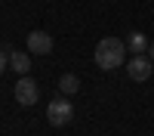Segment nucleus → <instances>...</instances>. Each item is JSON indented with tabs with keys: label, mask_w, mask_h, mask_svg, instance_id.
I'll return each mask as SVG.
<instances>
[{
	"label": "nucleus",
	"mask_w": 154,
	"mask_h": 136,
	"mask_svg": "<svg viewBox=\"0 0 154 136\" xmlns=\"http://www.w3.org/2000/svg\"><path fill=\"white\" fill-rule=\"evenodd\" d=\"M126 40H120V37H102L99 46H96V65L102 71H114V68H120L123 62H126Z\"/></svg>",
	"instance_id": "f257e3e1"
},
{
	"label": "nucleus",
	"mask_w": 154,
	"mask_h": 136,
	"mask_svg": "<svg viewBox=\"0 0 154 136\" xmlns=\"http://www.w3.org/2000/svg\"><path fill=\"white\" fill-rule=\"evenodd\" d=\"M71 118H74V105L65 96H59V99H53V102L46 105V121L53 124V127H68Z\"/></svg>",
	"instance_id": "f03ea898"
},
{
	"label": "nucleus",
	"mask_w": 154,
	"mask_h": 136,
	"mask_svg": "<svg viewBox=\"0 0 154 136\" xmlns=\"http://www.w3.org/2000/svg\"><path fill=\"white\" fill-rule=\"evenodd\" d=\"M151 71H154V62H151L148 53H142V56H130V59H126V74H130V81L145 84V81L151 77Z\"/></svg>",
	"instance_id": "7ed1b4c3"
},
{
	"label": "nucleus",
	"mask_w": 154,
	"mask_h": 136,
	"mask_svg": "<svg viewBox=\"0 0 154 136\" xmlns=\"http://www.w3.org/2000/svg\"><path fill=\"white\" fill-rule=\"evenodd\" d=\"M12 96H16L19 105H37L40 87H37V81H31L28 74H22V81H16V87H12Z\"/></svg>",
	"instance_id": "20e7f679"
},
{
	"label": "nucleus",
	"mask_w": 154,
	"mask_h": 136,
	"mask_svg": "<svg viewBox=\"0 0 154 136\" xmlns=\"http://www.w3.org/2000/svg\"><path fill=\"white\" fill-rule=\"evenodd\" d=\"M53 37H49L46 31H31L28 34V53L31 56H49L53 53Z\"/></svg>",
	"instance_id": "39448f33"
},
{
	"label": "nucleus",
	"mask_w": 154,
	"mask_h": 136,
	"mask_svg": "<svg viewBox=\"0 0 154 136\" xmlns=\"http://www.w3.org/2000/svg\"><path fill=\"white\" fill-rule=\"evenodd\" d=\"M148 37L142 34V31H130V37H126V49H130L133 56H142V53H148Z\"/></svg>",
	"instance_id": "423d86ee"
},
{
	"label": "nucleus",
	"mask_w": 154,
	"mask_h": 136,
	"mask_svg": "<svg viewBox=\"0 0 154 136\" xmlns=\"http://www.w3.org/2000/svg\"><path fill=\"white\" fill-rule=\"evenodd\" d=\"M9 68L16 74H28L31 71V53H9Z\"/></svg>",
	"instance_id": "0eeeda50"
},
{
	"label": "nucleus",
	"mask_w": 154,
	"mask_h": 136,
	"mask_svg": "<svg viewBox=\"0 0 154 136\" xmlns=\"http://www.w3.org/2000/svg\"><path fill=\"white\" fill-rule=\"evenodd\" d=\"M59 90L65 96H74L77 90H80V77H77V74H62L59 77Z\"/></svg>",
	"instance_id": "6e6552de"
},
{
	"label": "nucleus",
	"mask_w": 154,
	"mask_h": 136,
	"mask_svg": "<svg viewBox=\"0 0 154 136\" xmlns=\"http://www.w3.org/2000/svg\"><path fill=\"white\" fill-rule=\"evenodd\" d=\"M6 68H9V53H6V49H0V77H3Z\"/></svg>",
	"instance_id": "1a4fd4ad"
},
{
	"label": "nucleus",
	"mask_w": 154,
	"mask_h": 136,
	"mask_svg": "<svg viewBox=\"0 0 154 136\" xmlns=\"http://www.w3.org/2000/svg\"><path fill=\"white\" fill-rule=\"evenodd\" d=\"M148 56H151V62H154V40L148 43Z\"/></svg>",
	"instance_id": "9d476101"
}]
</instances>
